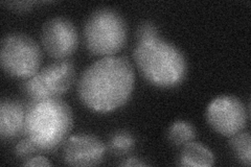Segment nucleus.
<instances>
[{"label": "nucleus", "instance_id": "obj_1", "mask_svg": "<svg viewBox=\"0 0 251 167\" xmlns=\"http://www.w3.org/2000/svg\"><path fill=\"white\" fill-rule=\"evenodd\" d=\"M135 75L125 57H104L86 68L77 83L83 105L97 113H109L123 107L134 89Z\"/></svg>", "mask_w": 251, "mask_h": 167}, {"label": "nucleus", "instance_id": "obj_2", "mask_svg": "<svg viewBox=\"0 0 251 167\" xmlns=\"http://www.w3.org/2000/svg\"><path fill=\"white\" fill-rule=\"evenodd\" d=\"M133 58L140 74L157 88H176L186 77L188 67L184 53L160 37L137 41Z\"/></svg>", "mask_w": 251, "mask_h": 167}, {"label": "nucleus", "instance_id": "obj_3", "mask_svg": "<svg viewBox=\"0 0 251 167\" xmlns=\"http://www.w3.org/2000/svg\"><path fill=\"white\" fill-rule=\"evenodd\" d=\"M73 111L61 98L27 103L25 136L41 153H51L63 145L73 129Z\"/></svg>", "mask_w": 251, "mask_h": 167}, {"label": "nucleus", "instance_id": "obj_4", "mask_svg": "<svg viewBox=\"0 0 251 167\" xmlns=\"http://www.w3.org/2000/svg\"><path fill=\"white\" fill-rule=\"evenodd\" d=\"M127 38V23L119 12L110 7L92 12L85 22V44L94 55H114L125 46Z\"/></svg>", "mask_w": 251, "mask_h": 167}, {"label": "nucleus", "instance_id": "obj_5", "mask_svg": "<svg viewBox=\"0 0 251 167\" xmlns=\"http://www.w3.org/2000/svg\"><path fill=\"white\" fill-rule=\"evenodd\" d=\"M41 59L40 47L26 34L11 33L3 37L0 49V63L7 75L27 79L38 72Z\"/></svg>", "mask_w": 251, "mask_h": 167}, {"label": "nucleus", "instance_id": "obj_6", "mask_svg": "<svg viewBox=\"0 0 251 167\" xmlns=\"http://www.w3.org/2000/svg\"><path fill=\"white\" fill-rule=\"evenodd\" d=\"M75 76V66L68 60H59L25 79L21 91L29 101L60 98L72 88Z\"/></svg>", "mask_w": 251, "mask_h": 167}, {"label": "nucleus", "instance_id": "obj_7", "mask_svg": "<svg viewBox=\"0 0 251 167\" xmlns=\"http://www.w3.org/2000/svg\"><path fill=\"white\" fill-rule=\"evenodd\" d=\"M205 117L211 129L229 138L245 130L249 113L244 103L238 97L221 95L208 103Z\"/></svg>", "mask_w": 251, "mask_h": 167}, {"label": "nucleus", "instance_id": "obj_8", "mask_svg": "<svg viewBox=\"0 0 251 167\" xmlns=\"http://www.w3.org/2000/svg\"><path fill=\"white\" fill-rule=\"evenodd\" d=\"M41 43L44 50L56 60H66L74 54L78 45L77 29L65 17L47 20L41 29Z\"/></svg>", "mask_w": 251, "mask_h": 167}, {"label": "nucleus", "instance_id": "obj_9", "mask_svg": "<svg viewBox=\"0 0 251 167\" xmlns=\"http://www.w3.org/2000/svg\"><path fill=\"white\" fill-rule=\"evenodd\" d=\"M106 146L91 134L70 136L62 145V158L70 166H96L104 161Z\"/></svg>", "mask_w": 251, "mask_h": 167}, {"label": "nucleus", "instance_id": "obj_10", "mask_svg": "<svg viewBox=\"0 0 251 167\" xmlns=\"http://www.w3.org/2000/svg\"><path fill=\"white\" fill-rule=\"evenodd\" d=\"M27 103L19 100L2 99L0 102V137L13 140L25 136Z\"/></svg>", "mask_w": 251, "mask_h": 167}, {"label": "nucleus", "instance_id": "obj_11", "mask_svg": "<svg viewBox=\"0 0 251 167\" xmlns=\"http://www.w3.org/2000/svg\"><path fill=\"white\" fill-rule=\"evenodd\" d=\"M179 164L185 167H210L215 164V156L208 147L193 141L182 146Z\"/></svg>", "mask_w": 251, "mask_h": 167}, {"label": "nucleus", "instance_id": "obj_12", "mask_svg": "<svg viewBox=\"0 0 251 167\" xmlns=\"http://www.w3.org/2000/svg\"><path fill=\"white\" fill-rule=\"evenodd\" d=\"M197 137L195 126L185 120L173 122L168 130V139L175 146H184Z\"/></svg>", "mask_w": 251, "mask_h": 167}, {"label": "nucleus", "instance_id": "obj_13", "mask_svg": "<svg viewBox=\"0 0 251 167\" xmlns=\"http://www.w3.org/2000/svg\"><path fill=\"white\" fill-rule=\"evenodd\" d=\"M229 147L237 160L245 166L251 164V137L249 132L242 131L229 137Z\"/></svg>", "mask_w": 251, "mask_h": 167}, {"label": "nucleus", "instance_id": "obj_14", "mask_svg": "<svg viewBox=\"0 0 251 167\" xmlns=\"http://www.w3.org/2000/svg\"><path fill=\"white\" fill-rule=\"evenodd\" d=\"M135 138L127 131H119L114 133L109 139V148L115 155H126L134 148Z\"/></svg>", "mask_w": 251, "mask_h": 167}, {"label": "nucleus", "instance_id": "obj_15", "mask_svg": "<svg viewBox=\"0 0 251 167\" xmlns=\"http://www.w3.org/2000/svg\"><path fill=\"white\" fill-rule=\"evenodd\" d=\"M14 154L16 157L23 159V160H26L28 158L41 154V152L40 149L34 144L33 141L25 136V138L21 139L17 144L15 145Z\"/></svg>", "mask_w": 251, "mask_h": 167}, {"label": "nucleus", "instance_id": "obj_16", "mask_svg": "<svg viewBox=\"0 0 251 167\" xmlns=\"http://www.w3.org/2000/svg\"><path fill=\"white\" fill-rule=\"evenodd\" d=\"M159 31L157 26L151 21H144L140 23L137 28V41H144V40L153 39L159 37Z\"/></svg>", "mask_w": 251, "mask_h": 167}, {"label": "nucleus", "instance_id": "obj_17", "mask_svg": "<svg viewBox=\"0 0 251 167\" xmlns=\"http://www.w3.org/2000/svg\"><path fill=\"white\" fill-rule=\"evenodd\" d=\"M23 166H50L51 163L43 156L36 155L22 162Z\"/></svg>", "mask_w": 251, "mask_h": 167}, {"label": "nucleus", "instance_id": "obj_18", "mask_svg": "<svg viewBox=\"0 0 251 167\" xmlns=\"http://www.w3.org/2000/svg\"><path fill=\"white\" fill-rule=\"evenodd\" d=\"M38 2L33 1H17V2H3L4 5H6L9 9L14 11H27L31 6H34Z\"/></svg>", "mask_w": 251, "mask_h": 167}, {"label": "nucleus", "instance_id": "obj_19", "mask_svg": "<svg viewBox=\"0 0 251 167\" xmlns=\"http://www.w3.org/2000/svg\"><path fill=\"white\" fill-rule=\"evenodd\" d=\"M121 165L122 166H147L148 164L143 160H140L139 158L130 157V158L125 159V160L121 163Z\"/></svg>", "mask_w": 251, "mask_h": 167}]
</instances>
